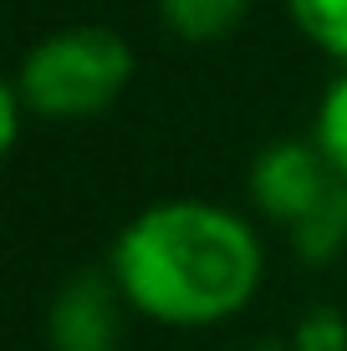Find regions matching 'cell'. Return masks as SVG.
Instances as JSON below:
<instances>
[{"label":"cell","instance_id":"obj_9","mask_svg":"<svg viewBox=\"0 0 347 351\" xmlns=\"http://www.w3.org/2000/svg\"><path fill=\"white\" fill-rule=\"evenodd\" d=\"M21 112H31L26 107V97H21V87L16 82H5L0 87V148H16V132H21Z\"/></svg>","mask_w":347,"mask_h":351},{"label":"cell","instance_id":"obj_4","mask_svg":"<svg viewBox=\"0 0 347 351\" xmlns=\"http://www.w3.org/2000/svg\"><path fill=\"white\" fill-rule=\"evenodd\" d=\"M123 311L128 295L117 290L113 270H82L56 290L46 311L52 351H117L123 346Z\"/></svg>","mask_w":347,"mask_h":351},{"label":"cell","instance_id":"obj_8","mask_svg":"<svg viewBox=\"0 0 347 351\" xmlns=\"http://www.w3.org/2000/svg\"><path fill=\"white\" fill-rule=\"evenodd\" d=\"M291 351H347L342 311H332V306L306 311V316L296 321V331H291Z\"/></svg>","mask_w":347,"mask_h":351},{"label":"cell","instance_id":"obj_7","mask_svg":"<svg viewBox=\"0 0 347 351\" xmlns=\"http://www.w3.org/2000/svg\"><path fill=\"white\" fill-rule=\"evenodd\" d=\"M317 148L332 158V168L347 178V71L337 82L327 87V97H322V107H317Z\"/></svg>","mask_w":347,"mask_h":351},{"label":"cell","instance_id":"obj_1","mask_svg":"<svg viewBox=\"0 0 347 351\" xmlns=\"http://www.w3.org/2000/svg\"><path fill=\"white\" fill-rule=\"evenodd\" d=\"M107 270L138 316L164 326H220L256 300L266 255L235 209L164 199L123 224Z\"/></svg>","mask_w":347,"mask_h":351},{"label":"cell","instance_id":"obj_10","mask_svg":"<svg viewBox=\"0 0 347 351\" xmlns=\"http://www.w3.org/2000/svg\"><path fill=\"white\" fill-rule=\"evenodd\" d=\"M260 351H291V346H260Z\"/></svg>","mask_w":347,"mask_h":351},{"label":"cell","instance_id":"obj_6","mask_svg":"<svg viewBox=\"0 0 347 351\" xmlns=\"http://www.w3.org/2000/svg\"><path fill=\"white\" fill-rule=\"evenodd\" d=\"M286 10L317 51L347 62V0H286Z\"/></svg>","mask_w":347,"mask_h":351},{"label":"cell","instance_id":"obj_3","mask_svg":"<svg viewBox=\"0 0 347 351\" xmlns=\"http://www.w3.org/2000/svg\"><path fill=\"white\" fill-rule=\"evenodd\" d=\"M133 77V51L107 26H62L26 51L10 82L21 87L26 107L52 123L98 117L123 97Z\"/></svg>","mask_w":347,"mask_h":351},{"label":"cell","instance_id":"obj_2","mask_svg":"<svg viewBox=\"0 0 347 351\" xmlns=\"http://www.w3.org/2000/svg\"><path fill=\"white\" fill-rule=\"evenodd\" d=\"M250 199L286 234L296 260L327 265L347 250V178L317 138H281L250 163Z\"/></svg>","mask_w":347,"mask_h":351},{"label":"cell","instance_id":"obj_5","mask_svg":"<svg viewBox=\"0 0 347 351\" xmlns=\"http://www.w3.org/2000/svg\"><path fill=\"white\" fill-rule=\"evenodd\" d=\"M250 16V0H159V21L189 46H214Z\"/></svg>","mask_w":347,"mask_h":351}]
</instances>
